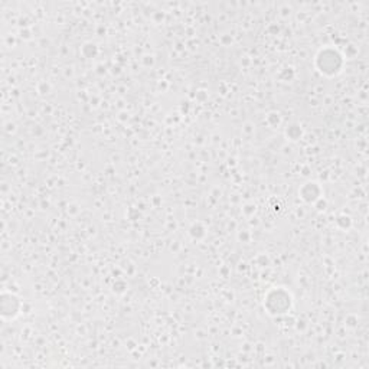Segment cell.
Returning a JSON list of instances; mask_svg holds the SVG:
<instances>
[{
	"label": "cell",
	"instance_id": "1",
	"mask_svg": "<svg viewBox=\"0 0 369 369\" xmlns=\"http://www.w3.org/2000/svg\"><path fill=\"white\" fill-rule=\"evenodd\" d=\"M343 55L335 48H323L318 52L314 65L325 77H336L343 68Z\"/></svg>",
	"mask_w": 369,
	"mask_h": 369
},
{
	"label": "cell",
	"instance_id": "2",
	"mask_svg": "<svg viewBox=\"0 0 369 369\" xmlns=\"http://www.w3.org/2000/svg\"><path fill=\"white\" fill-rule=\"evenodd\" d=\"M293 307V296L285 287H273L266 293L264 309L271 316H283Z\"/></svg>",
	"mask_w": 369,
	"mask_h": 369
},
{
	"label": "cell",
	"instance_id": "3",
	"mask_svg": "<svg viewBox=\"0 0 369 369\" xmlns=\"http://www.w3.org/2000/svg\"><path fill=\"white\" fill-rule=\"evenodd\" d=\"M2 300H0V310H2V319L5 322L8 321H15L17 316L22 313V298L10 291H3L2 293Z\"/></svg>",
	"mask_w": 369,
	"mask_h": 369
},
{
	"label": "cell",
	"instance_id": "4",
	"mask_svg": "<svg viewBox=\"0 0 369 369\" xmlns=\"http://www.w3.org/2000/svg\"><path fill=\"white\" fill-rule=\"evenodd\" d=\"M322 195V189L316 182H307L303 185L300 190V197L307 204H314L316 201L321 199Z\"/></svg>",
	"mask_w": 369,
	"mask_h": 369
}]
</instances>
